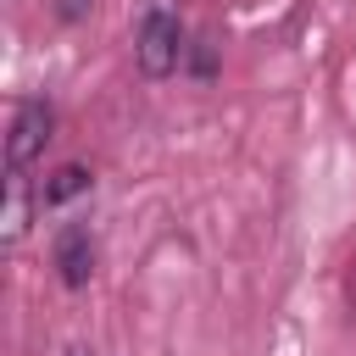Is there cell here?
Here are the masks:
<instances>
[{"label":"cell","instance_id":"obj_1","mask_svg":"<svg viewBox=\"0 0 356 356\" xmlns=\"http://www.w3.org/2000/svg\"><path fill=\"white\" fill-rule=\"evenodd\" d=\"M184 28H178V17L172 11H145V22H139V33H134V61H139V72L145 78H172L178 72V61H184Z\"/></svg>","mask_w":356,"mask_h":356},{"label":"cell","instance_id":"obj_3","mask_svg":"<svg viewBox=\"0 0 356 356\" xmlns=\"http://www.w3.org/2000/svg\"><path fill=\"white\" fill-rule=\"evenodd\" d=\"M56 273H61L67 289H83L89 284V273H95V239H89L83 222L61 228V239H56Z\"/></svg>","mask_w":356,"mask_h":356},{"label":"cell","instance_id":"obj_2","mask_svg":"<svg viewBox=\"0 0 356 356\" xmlns=\"http://www.w3.org/2000/svg\"><path fill=\"white\" fill-rule=\"evenodd\" d=\"M50 134H56V111H50V100H17V111H11V134H6V167L22 172L33 156H44Z\"/></svg>","mask_w":356,"mask_h":356},{"label":"cell","instance_id":"obj_5","mask_svg":"<svg viewBox=\"0 0 356 356\" xmlns=\"http://www.w3.org/2000/svg\"><path fill=\"white\" fill-rule=\"evenodd\" d=\"M89 189V172L83 167H61L50 184H44V206H61V200H72V195H83Z\"/></svg>","mask_w":356,"mask_h":356},{"label":"cell","instance_id":"obj_7","mask_svg":"<svg viewBox=\"0 0 356 356\" xmlns=\"http://www.w3.org/2000/svg\"><path fill=\"white\" fill-rule=\"evenodd\" d=\"M72 356H89V350H72Z\"/></svg>","mask_w":356,"mask_h":356},{"label":"cell","instance_id":"obj_4","mask_svg":"<svg viewBox=\"0 0 356 356\" xmlns=\"http://www.w3.org/2000/svg\"><path fill=\"white\" fill-rule=\"evenodd\" d=\"M28 217H33L28 172L6 167V211H0V239H6V250H11V245H22V234H28Z\"/></svg>","mask_w":356,"mask_h":356},{"label":"cell","instance_id":"obj_6","mask_svg":"<svg viewBox=\"0 0 356 356\" xmlns=\"http://www.w3.org/2000/svg\"><path fill=\"white\" fill-rule=\"evenodd\" d=\"M56 11H61V22H83L95 11V0H56Z\"/></svg>","mask_w":356,"mask_h":356}]
</instances>
